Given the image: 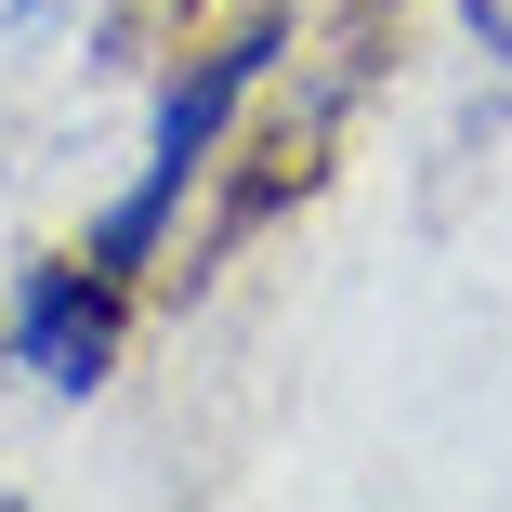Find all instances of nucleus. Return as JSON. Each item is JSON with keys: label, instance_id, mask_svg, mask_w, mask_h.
<instances>
[{"label": "nucleus", "instance_id": "f03ea898", "mask_svg": "<svg viewBox=\"0 0 512 512\" xmlns=\"http://www.w3.org/2000/svg\"><path fill=\"white\" fill-rule=\"evenodd\" d=\"M132 355V276H106L92 250H27L0 289V368H27L40 394H106Z\"/></svg>", "mask_w": 512, "mask_h": 512}, {"label": "nucleus", "instance_id": "f257e3e1", "mask_svg": "<svg viewBox=\"0 0 512 512\" xmlns=\"http://www.w3.org/2000/svg\"><path fill=\"white\" fill-rule=\"evenodd\" d=\"M289 53V14H237V27H211L171 79H158V106H145V158H132V184L106 197V211L79 224V250L106 263V276H145L158 250H171V224H184V197L224 171V132L250 119V92H263V66Z\"/></svg>", "mask_w": 512, "mask_h": 512}, {"label": "nucleus", "instance_id": "7ed1b4c3", "mask_svg": "<svg viewBox=\"0 0 512 512\" xmlns=\"http://www.w3.org/2000/svg\"><path fill=\"white\" fill-rule=\"evenodd\" d=\"M460 27H473L486 53H512V0H460Z\"/></svg>", "mask_w": 512, "mask_h": 512}]
</instances>
